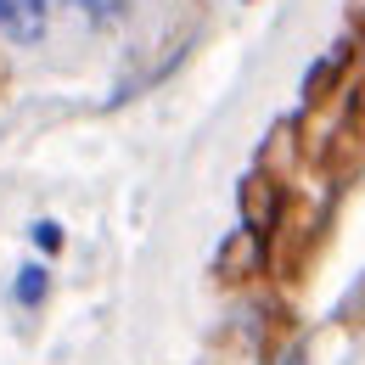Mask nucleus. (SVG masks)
<instances>
[{
	"label": "nucleus",
	"instance_id": "6",
	"mask_svg": "<svg viewBox=\"0 0 365 365\" xmlns=\"http://www.w3.org/2000/svg\"><path fill=\"white\" fill-rule=\"evenodd\" d=\"M354 23H365V0H354Z\"/></svg>",
	"mask_w": 365,
	"mask_h": 365
},
{
	"label": "nucleus",
	"instance_id": "7",
	"mask_svg": "<svg viewBox=\"0 0 365 365\" xmlns=\"http://www.w3.org/2000/svg\"><path fill=\"white\" fill-rule=\"evenodd\" d=\"M46 6H62V0H46Z\"/></svg>",
	"mask_w": 365,
	"mask_h": 365
},
{
	"label": "nucleus",
	"instance_id": "3",
	"mask_svg": "<svg viewBox=\"0 0 365 365\" xmlns=\"http://www.w3.org/2000/svg\"><path fill=\"white\" fill-rule=\"evenodd\" d=\"M275 180L270 175H247L242 180V220H247V230H270L275 225Z\"/></svg>",
	"mask_w": 365,
	"mask_h": 365
},
{
	"label": "nucleus",
	"instance_id": "5",
	"mask_svg": "<svg viewBox=\"0 0 365 365\" xmlns=\"http://www.w3.org/2000/svg\"><path fill=\"white\" fill-rule=\"evenodd\" d=\"M34 242H40L46 253H56V247H62V230L51 225V220H40V225H34Z\"/></svg>",
	"mask_w": 365,
	"mask_h": 365
},
{
	"label": "nucleus",
	"instance_id": "1",
	"mask_svg": "<svg viewBox=\"0 0 365 365\" xmlns=\"http://www.w3.org/2000/svg\"><path fill=\"white\" fill-rule=\"evenodd\" d=\"M51 23V6L46 0H0V34L11 46H34Z\"/></svg>",
	"mask_w": 365,
	"mask_h": 365
},
{
	"label": "nucleus",
	"instance_id": "2",
	"mask_svg": "<svg viewBox=\"0 0 365 365\" xmlns=\"http://www.w3.org/2000/svg\"><path fill=\"white\" fill-rule=\"evenodd\" d=\"M264 270V230H236L225 247H220V275L225 281H242V275H259Z\"/></svg>",
	"mask_w": 365,
	"mask_h": 365
},
{
	"label": "nucleus",
	"instance_id": "4",
	"mask_svg": "<svg viewBox=\"0 0 365 365\" xmlns=\"http://www.w3.org/2000/svg\"><path fill=\"white\" fill-rule=\"evenodd\" d=\"M46 298V270L40 264H23L17 270V304H40Z\"/></svg>",
	"mask_w": 365,
	"mask_h": 365
}]
</instances>
